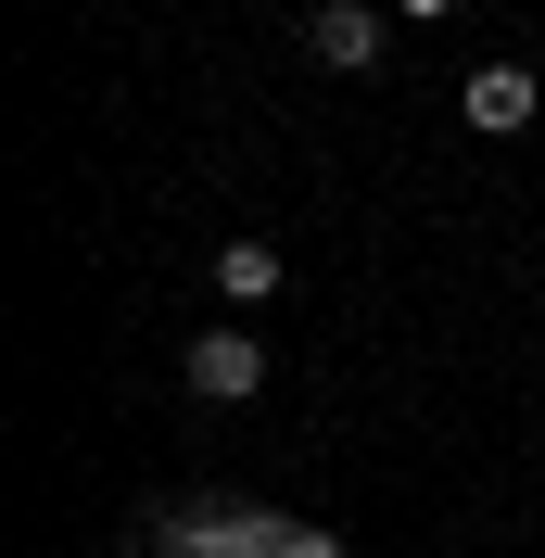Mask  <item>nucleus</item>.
<instances>
[{"mask_svg": "<svg viewBox=\"0 0 545 558\" xmlns=\"http://www.w3.org/2000/svg\"><path fill=\"white\" fill-rule=\"evenodd\" d=\"M178 368H191V393H204V407H241V393L267 381V343H254V330H204Z\"/></svg>", "mask_w": 545, "mask_h": 558, "instance_id": "f257e3e1", "label": "nucleus"}, {"mask_svg": "<svg viewBox=\"0 0 545 558\" xmlns=\"http://www.w3.org/2000/svg\"><path fill=\"white\" fill-rule=\"evenodd\" d=\"M457 102H470V128H495V140H508V128H533V102H545V89H533V64H482Z\"/></svg>", "mask_w": 545, "mask_h": 558, "instance_id": "7ed1b4c3", "label": "nucleus"}, {"mask_svg": "<svg viewBox=\"0 0 545 558\" xmlns=\"http://www.w3.org/2000/svg\"><path fill=\"white\" fill-rule=\"evenodd\" d=\"M216 279H229V305H267V292H279V242H229Z\"/></svg>", "mask_w": 545, "mask_h": 558, "instance_id": "20e7f679", "label": "nucleus"}, {"mask_svg": "<svg viewBox=\"0 0 545 558\" xmlns=\"http://www.w3.org/2000/svg\"><path fill=\"white\" fill-rule=\"evenodd\" d=\"M305 51L330 76H368L380 64V13H368V0H317V13H305Z\"/></svg>", "mask_w": 545, "mask_h": 558, "instance_id": "f03ea898", "label": "nucleus"}, {"mask_svg": "<svg viewBox=\"0 0 545 558\" xmlns=\"http://www.w3.org/2000/svg\"><path fill=\"white\" fill-rule=\"evenodd\" d=\"M393 13H457V0H393Z\"/></svg>", "mask_w": 545, "mask_h": 558, "instance_id": "39448f33", "label": "nucleus"}]
</instances>
